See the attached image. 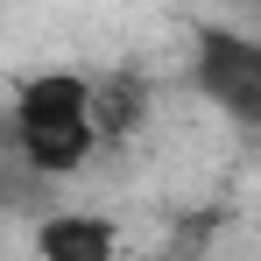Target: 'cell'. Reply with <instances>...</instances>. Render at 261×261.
Listing matches in <instances>:
<instances>
[{"mask_svg":"<svg viewBox=\"0 0 261 261\" xmlns=\"http://www.w3.org/2000/svg\"><path fill=\"white\" fill-rule=\"evenodd\" d=\"M7 148L43 184L78 176L92 163V148H99V134H92V78H78V71H36L29 85L14 92Z\"/></svg>","mask_w":261,"mask_h":261,"instance_id":"1","label":"cell"},{"mask_svg":"<svg viewBox=\"0 0 261 261\" xmlns=\"http://www.w3.org/2000/svg\"><path fill=\"white\" fill-rule=\"evenodd\" d=\"M198 85L233 120H261V49L233 29H205L198 36Z\"/></svg>","mask_w":261,"mask_h":261,"instance_id":"2","label":"cell"},{"mask_svg":"<svg viewBox=\"0 0 261 261\" xmlns=\"http://www.w3.org/2000/svg\"><path fill=\"white\" fill-rule=\"evenodd\" d=\"M120 226L106 212H43L36 219V261H113Z\"/></svg>","mask_w":261,"mask_h":261,"instance_id":"3","label":"cell"},{"mask_svg":"<svg viewBox=\"0 0 261 261\" xmlns=\"http://www.w3.org/2000/svg\"><path fill=\"white\" fill-rule=\"evenodd\" d=\"M148 113V85L134 71H113V78H92V134L99 141H127Z\"/></svg>","mask_w":261,"mask_h":261,"instance_id":"4","label":"cell"}]
</instances>
